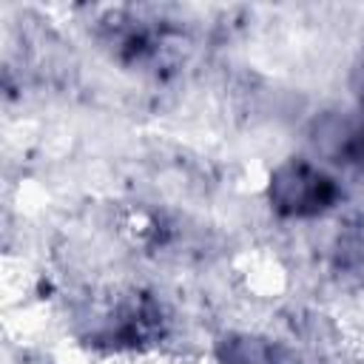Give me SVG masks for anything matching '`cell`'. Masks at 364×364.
Here are the masks:
<instances>
[{
	"label": "cell",
	"instance_id": "3",
	"mask_svg": "<svg viewBox=\"0 0 364 364\" xmlns=\"http://www.w3.org/2000/svg\"><path fill=\"white\" fill-rule=\"evenodd\" d=\"M318 145L336 162L364 173V108H358L353 117H341V122L324 125Z\"/></svg>",
	"mask_w": 364,
	"mask_h": 364
},
{
	"label": "cell",
	"instance_id": "2",
	"mask_svg": "<svg viewBox=\"0 0 364 364\" xmlns=\"http://www.w3.org/2000/svg\"><path fill=\"white\" fill-rule=\"evenodd\" d=\"M216 364H301L296 350L267 333L233 330L216 338L213 344Z\"/></svg>",
	"mask_w": 364,
	"mask_h": 364
},
{
	"label": "cell",
	"instance_id": "1",
	"mask_svg": "<svg viewBox=\"0 0 364 364\" xmlns=\"http://www.w3.org/2000/svg\"><path fill=\"white\" fill-rule=\"evenodd\" d=\"M267 205L282 219H321L338 208L344 191L336 173L310 156H287L273 165L264 185Z\"/></svg>",
	"mask_w": 364,
	"mask_h": 364
},
{
	"label": "cell",
	"instance_id": "4",
	"mask_svg": "<svg viewBox=\"0 0 364 364\" xmlns=\"http://www.w3.org/2000/svg\"><path fill=\"white\" fill-rule=\"evenodd\" d=\"M355 94H358V108H364V60L355 68Z\"/></svg>",
	"mask_w": 364,
	"mask_h": 364
}]
</instances>
